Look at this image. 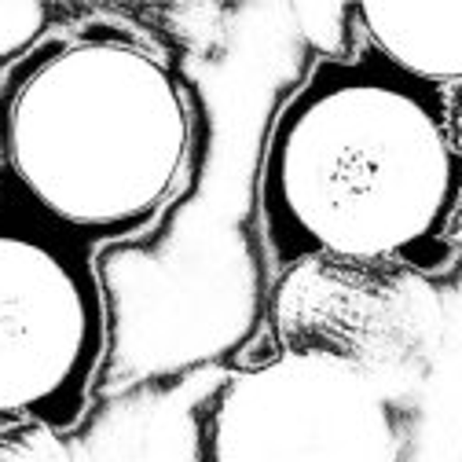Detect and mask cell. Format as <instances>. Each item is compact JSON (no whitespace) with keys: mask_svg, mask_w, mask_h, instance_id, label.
<instances>
[{"mask_svg":"<svg viewBox=\"0 0 462 462\" xmlns=\"http://www.w3.org/2000/svg\"><path fill=\"white\" fill-rule=\"evenodd\" d=\"M462 143L448 92L367 44L319 55L275 110L257 165V231L275 272L334 261L451 264Z\"/></svg>","mask_w":462,"mask_h":462,"instance_id":"6da1fadb","label":"cell"},{"mask_svg":"<svg viewBox=\"0 0 462 462\" xmlns=\"http://www.w3.org/2000/svg\"><path fill=\"white\" fill-rule=\"evenodd\" d=\"M195 133L184 74L122 30H51L0 70V191L92 250L162 224Z\"/></svg>","mask_w":462,"mask_h":462,"instance_id":"7a4b0ae2","label":"cell"},{"mask_svg":"<svg viewBox=\"0 0 462 462\" xmlns=\"http://www.w3.org/2000/svg\"><path fill=\"white\" fill-rule=\"evenodd\" d=\"M106 353L99 250L0 191V433L81 430Z\"/></svg>","mask_w":462,"mask_h":462,"instance_id":"3957f363","label":"cell"},{"mask_svg":"<svg viewBox=\"0 0 462 462\" xmlns=\"http://www.w3.org/2000/svg\"><path fill=\"white\" fill-rule=\"evenodd\" d=\"M396 400L316 353L227 371L199 408V462H403Z\"/></svg>","mask_w":462,"mask_h":462,"instance_id":"277c9868","label":"cell"},{"mask_svg":"<svg viewBox=\"0 0 462 462\" xmlns=\"http://www.w3.org/2000/svg\"><path fill=\"white\" fill-rule=\"evenodd\" d=\"M268 323L275 349L349 364L393 400L430 378L448 337L437 279L396 261L316 257L282 268Z\"/></svg>","mask_w":462,"mask_h":462,"instance_id":"5b68a950","label":"cell"},{"mask_svg":"<svg viewBox=\"0 0 462 462\" xmlns=\"http://www.w3.org/2000/svg\"><path fill=\"white\" fill-rule=\"evenodd\" d=\"M349 19L360 30V44L374 48L396 70L444 92L462 85V0L356 5Z\"/></svg>","mask_w":462,"mask_h":462,"instance_id":"8992f818","label":"cell"},{"mask_svg":"<svg viewBox=\"0 0 462 462\" xmlns=\"http://www.w3.org/2000/svg\"><path fill=\"white\" fill-rule=\"evenodd\" d=\"M60 26V8L48 5H0V70L44 41Z\"/></svg>","mask_w":462,"mask_h":462,"instance_id":"52a82bcc","label":"cell"}]
</instances>
